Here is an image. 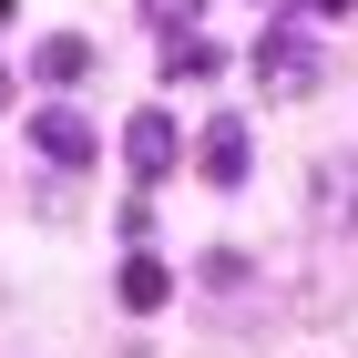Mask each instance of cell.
<instances>
[{"mask_svg": "<svg viewBox=\"0 0 358 358\" xmlns=\"http://www.w3.org/2000/svg\"><path fill=\"white\" fill-rule=\"evenodd\" d=\"M256 83H266V92H307V83H317L307 31H276V21H266V41H256Z\"/></svg>", "mask_w": 358, "mask_h": 358, "instance_id": "6da1fadb", "label": "cell"}, {"mask_svg": "<svg viewBox=\"0 0 358 358\" xmlns=\"http://www.w3.org/2000/svg\"><path fill=\"white\" fill-rule=\"evenodd\" d=\"M31 154L62 164V174H83L92 164V123H83V113H31Z\"/></svg>", "mask_w": 358, "mask_h": 358, "instance_id": "7a4b0ae2", "label": "cell"}, {"mask_svg": "<svg viewBox=\"0 0 358 358\" xmlns=\"http://www.w3.org/2000/svg\"><path fill=\"white\" fill-rule=\"evenodd\" d=\"M174 154H185V134H174L164 113H134V123H123V164H134L143 185H154V174H174Z\"/></svg>", "mask_w": 358, "mask_h": 358, "instance_id": "3957f363", "label": "cell"}, {"mask_svg": "<svg viewBox=\"0 0 358 358\" xmlns=\"http://www.w3.org/2000/svg\"><path fill=\"white\" fill-rule=\"evenodd\" d=\"M246 164H256L246 123H215V134H205V185H246Z\"/></svg>", "mask_w": 358, "mask_h": 358, "instance_id": "277c9868", "label": "cell"}, {"mask_svg": "<svg viewBox=\"0 0 358 358\" xmlns=\"http://www.w3.org/2000/svg\"><path fill=\"white\" fill-rule=\"evenodd\" d=\"M31 72H41V83H83V72H92V41H83V31H52V41L31 52Z\"/></svg>", "mask_w": 358, "mask_h": 358, "instance_id": "5b68a950", "label": "cell"}, {"mask_svg": "<svg viewBox=\"0 0 358 358\" xmlns=\"http://www.w3.org/2000/svg\"><path fill=\"white\" fill-rule=\"evenodd\" d=\"M225 72V52L205 41V31H174V52H164V83H215Z\"/></svg>", "mask_w": 358, "mask_h": 358, "instance_id": "8992f818", "label": "cell"}, {"mask_svg": "<svg viewBox=\"0 0 358 358\" xmlns=\"http://www.w3.org/2000/svg\"><path fill=\"white\" fill-rule=\"evenodd\" d=\"M113 287H123V307H134V317H154V307L174 297V276L154 266V256H123V276H113Z\"/></svg>", "mask_w": 358, "mask_h": 358, "instance_id": "52a82bcc", "label": "cell"}, {"mask_svg": "<svg viewBox=\"0 0 358 358\" xmlns=\"http://www.w3.org/2000/svg\"><path fill=\"white\" fill-rule=\"evenodd\" d=\"M194 10H205V0H143V21L164 31V41H174V31H194Z\"/></svg>", "mask_w": 358, "mask_h": 358, "instance_id": "ba28073f", "label": "cell"}, {"mask_svg": "<svg viewBox=\"0 0 358 358\" xmlns=\"http://www.w3.org/2000/svg\"><path fill=\"white\" fill-rule=\"evenodd\" d=\"M307 10H317V21H348V10H358V0H307Z\"/></svg>", "mask_w": 358, "mask_h": 358, "instance_id": "9c48e42d", "label": "cell"}, {"mask_svg": "<svg viewBox=\"0 0 358 358\" xmlns=\"http://www.w3.org/2000/svg\"><path fill=\"white\" fill-rule=\"evenodd\" d=\"M0 113H10V72H0Z\"/></svg>", "mask_w": 358, "mask_h": 358, "instance_id": "30bf717a", "label": "cell"}]
</instances>
